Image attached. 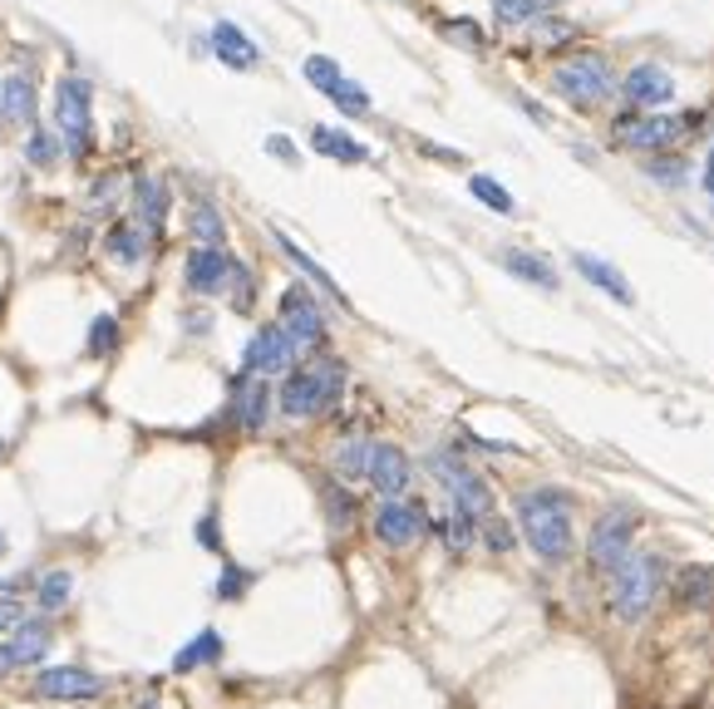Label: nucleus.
<instances>
[{"instance_id": "f257e3e1", "label": "nucleus", "mask_w": 714, "mask_h": 709, "mask_svg": "<svg viewBox=\"0 0 714 709\" xmlns=\"http://www.w3.org/2000/svg\"><path fill=\"white\" fill-rule=\"evenodd\" d=\"M517 527H523L527 547L542 561H566L576 547L572 537V502L562 488H527L517 492Z\"/></svg>"}, {"instance_id": "f03ea898", "label": "nucleus", "mask_w": 714, "mask_h": 709, "mask_svg": "<svg viewBox=\"0 0 714 709\" xmlns=\"http://www.w3.org/2000/svg\"><path fill=\"white\" fill-rule=\"evenodd\" d=\"M346 394V364L340 360H316L306 370H291L281 384L277 404L286 419H316V414L336 409V399Z\"/></svg>"}, {"instance_id": "7ed1b4c3", "label": "nucleus", "mask_w": 714, "mask_h": 709, "mask_svg": "<svg viewBox=\"0 0 714 709\" xmlns=\"http://www.w3.org/2000/svg\"><path fill=\"white\" fill-rule=\"evenodd\" d=\"M606 581H611V586H606L611 611L625 620V626H635V620H645V611L655 606V596H660L665 567H660V557H651V551H631Z\"/></svg>"}, {"instance_id": "20e7f679", "label": "nucleus", "mask_w": 714, "mask_h": 709, "mask_svg": "<svg viewBox=\"0 0 714 709\" xmlns=\"http://www.w3.org/2000/svg\"><path fill=\"white\" fill-rule=\"evenodd\" d=\"M552 89L566 98V104L596 108V104H606V98H611L616 79H611V65H606L601 55H576V59H566V65H557Z\"/></svg>"}, {"instance_id": "39448f33", "label": "nucleus", "mask_w": 714, "mask_h": 709, "mask_svg": "<svg viewBox=\"0 0 714 709\" xmlns=\"http://www.w3.org/2000/svg\"><path fill=\"white\" fill-rule=\"evenodd\" d=\"M55 124L70 148V158H84L94 148V114H90V84L80 74H65L55 89Z\"/></svg>"}, {"instance_id": "423d86ee", "label": "nucleus", "mask_w": 714, "mask_h": 709, "mask_svg": "<svg viewBox=\"0 0 714 709\" xmlns=\"http://www.w3.org/2000/svg\"><path fill=\"white\" fill-rule=\"evenodd\" d=\"M635 522L641 518H635L631 508H611V512H601V518L592 522V532H586V557H592L596 571L611 577V571L631 557L635 551Z\"/></svg>"}, {"instance_id": "0eeeda50", "label": "nucleus", "mask_w": 714, "mask_h": 709, "mask_svg": "<svg viewBox=\"0 0 714 709\" xmlns=\"http://www.w3.org/2000/svg\"><path fill=\"white\" fill-rule=\"evenodd\" d=\"M429 473H434V478L448 488V502H454V508L473 512V518H488V512H493V488H488V483L478 478L468 463L434 453V458H429Z\"/></svg>"}, {"instance_id": "6e6552de", "label": "nucleus", "mask_w": 714, "mask_h": 709, "mask_svg": "<svg viewBox=\"0 0 714 709\" xmlns=\"http://www.w3.org/2000/svg\"><path fill=\"white\" fill-rule=\"evenodd\" d=\"M31 689L45 705H84V699L104 695V675H94V670H84V665H50L35 675Z\"/></svg>"}, {"instance_id": "1a4fd4ad", "label": "nucleus", "mask_w": 714, "mask_h": 709, "mask_svg": "<svg viewBox=\"0 0 714 709\" xmlns=\"http://www.w3.org/2000/svg\"><path fill=\"white\" fill-rule=\"evenodd\" d=\"M296 340H291L286 330L277 325H261L257 335L247 340V350H242V370L257 374V380H267V374H291L296 370Z\"/></svg>"}, {"instance_id": "9d476101", "label": "nucleus", "mask_w": 714, "mask_h": 709, "mask_svg": "<svg viewBox=\"0 0 714 709\" xmlns=\"http://www.w3.org/2000/svg\"><path fill=\"white\" fill-rule=\"evenodd\" d=\"M429 532V508L419 498H385L375 508V537L385 547H414Z\"/></svg>"}, {"instance_id": "9b49d317", "label": "nucleus", "mask_w": 714, "mask_h": 709, "mask_svg": "<svg viewBox=\"0 0 714 709\" xmlns=\"http://www.w3.org/2000/svg\"><path fill=\"white\" fill-rule=\"evenodd\" d=\"M281 330L296 340V350H320L326 345V315H320L316 295L306 286H291L281 295Z\"/></svg>"}, {"instance_id": "f8f14e48", "label": "nucleus", "mask_w": 714, "mask_h": 709, "mask_svg": "<svg viewBox=\"0 0 714 709\" xmlns=\"http://www.w3.org/2000/svg\"><path fill=\"white\" fill-rule=\"evenodd\" d=\"M690 128H694V114H690V118L641 114V118H621V124H616V138H621L625 148H645V153H660V148L680 143Z\"/></svg>"}, {"instance_id": "ddd939ff", "label": "nucleus", "mask_w": 714, "mask_h": 709, "mask_svg": "<svg viewBox=\"0 0 714 709\" xmlns=\"http://www.w3.org/2000/svg\"><path fill=\"white\" fill-rule=\"evenodd\" d=\"M232 271H237V261H232L222 246H192L188 261H183V281H188L192 295H218L232 286Z\"/></svg>"}, {"instance_id": "4468645a", "label": "nucleus", "mask_w": 714, "mask_h": 709, "mask_svg": "<svg viewBox=\"0 0 714 709\" xmlns=\"http://www.w3.org/2000/svg\"><path fill=\"white\" fill-rule=\"evenodd\" d=\"M409 478H414V463H409V453L395 449V443H379L375 439V449H370V473H365L370 488H375L379 498H405Z\"/></svg>"}, {"instance_id": "2eb2a0df", "label": "nucleus", "mask_w": 714, "mask_h": 709, "mask_svg": "<svg viewBox=\"0 0 714 709\" xmlns=\"http://www.w3.org/2000/svg\"><path fill=\"white\" fill-rule=\"evenodd\" d=\"M50 640H55V630L45 626V620H21V626L11 630V640H0V675H5V670H21V665H40V660L50 655Z\"/></svg>"}, {"instance_id": "dca6fc26", "label": "nucleus", "mask_w": 714, "mask_h": 709, "mask_svg": "<svg viewBox=\"0 0 714 709\" xmlns=\"http://www.w3.org/2000/svg\"><path fill=\"white\" fill-rule=\"evenodd\" d=\"M625 98H631L635 108H660L675 98V79L665 74L660 65H635L631 74H625Z\"/></svg>"}, {"instance_id": "f3484780", "label": "nucleus", "mask_w": 714, "mask_h": 709, "mask_svg": "<svg viewBox=\"0 0 714 709\" xmlns=\"http://www.w3.org/2000/svg\"><path fill=\"white\" fill-rule=\"evenodd\" d=\"M271 384L257 380V374H247V380H237V390H232V419L242 423V429H261V423L271 419Z\"/></svg>"}, {"instance_id": "a211bd4d", "label": "nucleus", "mask_w": 714, "mask_h": 709, "mask_svg": "<svg viewBox=\"0 0 714 709\" xmlns=\"http://www.w3.org/2000/svg\"><path fill=\"white\" fill-rule=\"evenodd\" d=\"M212 55H218L227 69H251L261 59V49L251 45V39L242 35L232 20H218V25H212Z\"/></svg>"}, {"instance_id": "6ab92c4d", "label": "nucleus", "mask_w": 714, "mask_h": 709, "mask_svg": "<svg viewBox=\"0 0 714 709\" xmlns=\"http://www.w3.org/2000/svg\"><path fill=\"white\" fill-rule=\"evenodd\" d=\"M572 266L586 276V281L596 286V291H606V295H611V301H621V305H631V301H635V291H631V286H625V276L616 271L611 261H601V256H592V252H576V256H572Z\"/></svg>"}, {"instance_id": "aec40b11", "label": "nucleus", "mask_w": 714, "mask_h": 709, "mask_svg": "<svg viewBox=\"0 0 714 709\" xmlns=\"http://www.w3.org/2000/svg\"><path fill=\"white\" fill-rule=\"evenodd\" d=\"M133 212H139V226L149 236L163 232V217H168V187L159 177H139L133 183Z\"/></svg>"}, {"instance_id": "412c9836", "label": "nucleus", "mask_w": 714, "mask_h": 709, "mask_svg": "<svg viewBox=\"0 0 714 709\" xmlns=\"http://www.w3.org/2000/svg\"><path fill=\"white\" fill-rule=\"evenodd\" d=\"M503 266L517 276V281L542 286V291H557V271H552V261H547V256L523 252V246H507V252H503Z\"/></svg>"}, {"instance_id": "4be33fe9", "label": "nucleus", "mask_w": 714, "mask_h": 709, "mask_svg": "<svg viewBox=\"0 0 714 709\" xmlns=\"http://www.w3.org/2000/svg\"><path fill=\"white\" fill-rule=\"evenodd\" d=\"M104 252H109L119 266H139L143 252H149V232H143L139 222H133V226L119 222V226H109V232H104Z\"/></svg>"}, {"instance_id": "5701e85b", "label": "nucleus", "mask_w": 714, "mask_h": 709, "mask_svg": "<svg viewBox=\"0 0 714 709\" xmlns=\"http://www.w3.org/2000/svg\"><path fill=\"white\" fill-rule=\"evenodd\" d=\"M222 660V636L218 630H198V636L188 640V646L178 650V655H173V670H178V675H188V670H202V665H218Z\"/></svg>"}, {"instance_id": "b1692460", "label": "nucleus", "mask_w": 714, "mask_h": 709, "mask_svg": "<svg viewBox=\"0 0 714 709\" xmlns=\"http://www.w3.org/2000/svg\"><path fill=\"white\" fill-rule=\"evenodd\" d=\"M311 143H316V153L336 158V163H365V158H370V148L360 143V138L340 133V128H326V124H320L316 133H311Z\"/></svg>"}, {"instance_id": "393cba45", "label": "nucleus", "mask_w": 714, "mask_h": 709, "mask_svg": "<svg viewBox=\"0 0 714 709\" xmlns=\"http://www.w3.org/2000/svg\"><path fill=\"white\" fill-rule=\"evenodd\" d=\"M675 596H680L684 606H714V567H704V561L684 567L680 577H675Z\"/></svg>"}, {"instance_id": "a878e982", "label": "nucleus", "mask_w": 714, "mask_h": 709, "mask_svg": "<svg viewBox=\"0 0 714 709\" xmlns=\"http://www.w3.org/2000/svg\"><path fill=\"white\" fill-rule=\"evenodd\" d=\"M0 108L15 118V124H35V84L25 74L0 79Z\"/></svg>"}, {"instance_id": "bb28decb", "label": "nucleus", "mask_w": 714, "mask_h": 709, "mask_svg": "<svg viewBox=\"0 0 714 709\" xmlns=\"http://www.w3.org/2000/svg\"><path fill=\"white\" fill-rule=\"evenodd\" d=\"M277 246H281V252H286V256H291V266H301V271H306V276H311V281H316V286H320V291H326V295H330V301H336V305H350V301H346V291H340V286H336V281H330V271H326V266H320V261H316V256H306V252H301V246H296V242H291V236H286V232H277Z\"/></svg>"}, {"instance_id": "cd10ccee", "label": "nucleus", "mask_w": 714, "mask_h": 709, "mask_svg": "<svg viewBox=\"0 0 714 709\" xmlns=\"http://www.w3.org/2000/svg\"><path fill=\"white\" fill-rule=\"evenodd\" d=\"M370 449H375V439H346L336 453H330V468H336V478L355 483L370 473Z\"/></svg>"}, {"instance_id": "c85d7f7f", "label": "nucleus", "mask_w": 714, "mask_h": 709, "mask_svg": "<svg viewBox=\"0 0 714 709\" xmlns=\"http://www.w3.org/2000/svg\"><path fill=\"white\" fill-rule=\"evenodd\" d=\"M188 232H192V242H198V246H222V242H227V222H222V212L212 202H192Z\"/></svg>"}, {"instance_id": "c756f323", "label": "nucleus", "mask_w": 714, "mask_h": 709, "mask_svg": "<svg viewBox=\"0 0 714 709\" xmlns=\"http://www.w3.org/2000/svg\"><path fill=\"white\" fill-rule=\"evenodd\" d=\"M438 537H444L454 551H468L478 542V518L473 512H464V508H454L444 522H438Z\"/></svg>"}, {"instance_id": "7c9ffc66", "label": "nucleus", "mask_w": 714, "mask_h": 709, "mask_svg": "<svg viewBox=\"0 0 714 709\" xmlns=\"http://www.w3.org/2000/svg\"><path fill=\"white\" fill-rule=\"evenodd\" d=\"M70 596H74V577H70V571H50V577L35 581V601H40V611L70 606Z\"/></svg>"}, {"instance_id": "2f4dec72", "label": "nucleus", "mask_w": 714, "mask_h": 709, "mask_svg": "<svg viewBox=\"0 0 714 709\" xmlns=\"http://www.w3.org/2000/svg\"><path fill=\"white\" fill-rule=\"evenodd\" d=\"M468 193H473L478 197V202H483V207H493V212H513V193H507V187L503 183H498V177H488V173H473V177H468Z\"/></svg>"}, {"instance_id": "473e14b6", "label": "nucleus", "mask_w": 714, "mask_h": 709, "mask_svg": "<svg viewBox=\"0 0 714 709\" xmlns=\"http://www.w3.org/2000/svg\"><path fill=\"white\" fill-rule=\"evenodd\" d=\"M326 512H330V532H346L350 522H355V498H350L340 483H330L326 488Z\"/></svg>"}, {"instance_id": "72a5a7b5", "label": "nucleus", "mask_w": 714, "mask_h": 709, "mask_svg": "<svg viewBox=\"0 0 714 709\" xmlns=\"http://www.w3.org/2000/svg\"><path fill=\"white\" fill-rule=\"evenodd\" d=\"M301 69H306V79L320 89V94H330V89L346 79V74H340V65H336L330 55H306V65H301Z\"/></svg>"}, {"instance_id": "f704fd0d", "label": "nucleus", "mask_w": 714, "mask_h": 709, "mask_svg": "<svg viewBox=\"0 0 714 709\" xmlns=\"http://www.w3.org/2000/svg\"><path fill=\"white\" fill-rule=\"evenodd\" d=\"M478 537H483L493 551H513V547H517V532L507 527V522L498 518V512H488V518H478Z\"/></svg>"}, {"instance_id": "c9c22d12", "label": "nucleus", "mask_w": 714, "mask_h": 709, "mask_svg": "<svg viewBox=\"0 0 714 709\" xmlns=\"http://www.w3.org/2000/svg\"><path fill=\"white\" fill-rule=\"evenodd\" d=\"M114 345H119V321H114V315H94V325H90V354L100 360V354H109Z\"/></svg>"}, {"instance_id": "e433bc0d", "label": "nucleus", "mask_w": 714, "mask_h": 709, "mask_svg": "<svg viewBox=\"0 0 714 709\" xmlns=\"http://www.w3.org/2000/svg\"><path fill=\"white\" fill-rule=\"evenodd\" d=\"M326 98H336V104L346 108V114H370V94H365V89L355 84V79H340V84L330 89Z\"/></svg>"}, {"instance_id": "4c0bfd02", "label": "nucleus", "mask_w": 714, "mask_h": 709, "mask_svg": "<svg viewBox=\"0 0 714 709\" xmlns=\"http://www.w3.org/2000/svg\"><path fill=\"white\" fill-rule=\"evenodd\" d=\"M498 25H527L537 15V0H493Z\"/></svg>"}, {"instance_id": "58836bf2", "label": "nucleus", "mask_w": 714, "mask_h": 709, "mask_svg": "<svg viewBox=\"0 0 714 709\" xmlns=\"http://www.w3.org/2000/svg\"><path fill=\"white\" fill-rule=\"evenodd\" d=\"M247 586H251V571H242V567H222V581H218V596L222 601H237V596H247Z\"/></svg>"}, {"instance_id": "ea45409f", "label": "nucleus", "mask_w": 714, "mask_h": 709, "mask_svg": "<svg viewBox=\"0 0 714 709\" xmlns=\"http://www.w3.org/2000/svg\"><path fill=\"white\" fill-rule=\"evenodd\" d=\"M25 158H31V163H40V167H50L55 163V138L45 133V128H35L31 143H25Z\"/></svg>"}, {"instance_id": "a19ab883", "label": "nucleus", "mask_w": 714, "mask_h": 709, "mask_svg": "<svg viewBox=\"0 0 714 709\" xmlns=\"http://www.w3.org/2000/svg\"><path fill=\"white\" fill-rule=\"evenodd\" d=\"M444 35H448V39H458V45H468V49H478V45H483V35H478V25H473V20H448V25H444Z\"/></svg>"}, {"instance_id": "79ce46f5", "label": "nucleus", "mask_w": 714, "mask_h": 709, "mask_svg": "<svg viewBox=\"0 0 714 709\" xmlns=\"http://www.w3.org/2000/svg\"><path fill=\"white\" fill-rule=\"evenodd\" d=\"M21 620H25V606H21V601H15V596H0V636H11Z\"/></svg>"}, {"instance_id": "37998d69", "label": "nucleus", "mask_w": 714, "mask_h": 709, "mask_svg": "<svg viewBox=\"0 0 714 709\" xmlns=\"http://www.w3.org/2000/svg\"><path fill=\"white\" fill-rule=\"evenodd\" d=\"M90 202L94 207H114V202H119V177H100V183H94V193H90Z\"/></svg>"}, {"instance_id": "c03bdc74", "label": "nucleus", "mask_w": 714, "mask_h": 709, "mask_svg": "<svg viewBox=\"0 0 714 709\" xmlns=\"http://www.w3.org/2000/svg\"><path fill=\"white\" fill-rule=\"evenodd\" d=\"M267 153H271V158H281V163H296V158H301V153H296V143H291L286 133H271V138H267Z\"/></svg>"}, {"instance_id": "a18cd8bd", "label": "nucleus", "mask_w": 714, "mask_h": 709, "mask_svg": "<svg viewBox=\"0 0 714 709\" xmlns=\"http://www.w3.org/2000/svg\"><path fill=\"white\" fill-rule=\"evenodd\" d=\"M198 537H202V547H212V551L222 547V542H218V522H212V518H202V522H198Z\"/></svg>"}, {"instance_id": "49530a36", "label": "nucleus", "mask_w": 714, "mask_h": 709, "mask_svg": "<svg viewBox=\"0 0 714 709\" xmlns=\"http://www.w3.org/2000/svg\"><path fill=\"white\" fill-rule=\"evenodd\" d=\"M5 551H11V542H5V527H0V557H5Z\"/></svg>"}]
</instances>
